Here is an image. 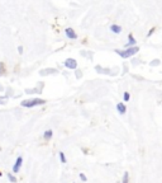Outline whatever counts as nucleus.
Masks as SVG:
<instances>
[{
    "label": "nucleus",
    "mask_w": 162,
    "mask_h": 183,
    "mask_svg": "<svg viewBox=\"0 0 162 183\" xmlns=\"http://www.w3.org/2000/svg\"><path fill=\"white\" fill-rule=\"evenodd\" d=\"M138 51H139V49L136 47V46H133V47H128L127 50H115V52L119 55V56H122L123 59H128V57H132L133 55H136Z\"/></svg>",
    "instance_id": "nucleus-1"
},
{
    "label": "nucleus",
    "mask_w": 162,
    "mask_h": 183,
    "mask_svg": "<svg viewBox=\"0 0 162 183\" xmlns=\"http://www.w3.org/2000/svg\"><path fill=\"white\" fill-rule=\"evenodd\" d=\"M46 101L41 99V98H33V99H26L22 102V106L23 107H27V108H32V107H36V106H42L45 104Z\"/></svg>",
    "instance_id": "nucleus-2"
},
{
    "label": "nucleus",
    "mask_w": 162,
    "mask_h": 183,
    "mask_svg": "<svg viewBox=\"0 0 162 183\" xmlns=\"http://www.w3.org/2000/svg\"><path fill=\"white\" fill-rule=\"evenodd\" d=\"M65 66L69 69H76L77 68V62H76V60H74V59H67L65 61Z\"/></svg>",
    "instance_id": "nucleus-3"
},
{
    "label": "nucleus",
    "mask_w": 162,
    "mask_h": 183,
    "mask_svg": "<svg viewBox=\"0 0 162 183\" xmlns=\"http://www.w3.org/2000/svg\"><path fill=\"white\" fill-rule=\"evenodd\" d=\"M65 33H66V37H67V38H71V40L77 38V35H76V32L72 29V28H67V29L65 31Z\"/></svg>",
    "instance_id": "nucleus-4"
},
{
    "label": "nucleus",
    "mask_w": 162,
    "mask_h": 183,
    "mask_svg": "<svg viewBox=\"0 0 162 183\" xmlns=\"http://www.w3.org/2000/svg\"><path fill=\"white\" fill-rule=\"evenodd\" d=\"M22 163H23L22 157L17 158V162H15V164H14V167H13V172L14 173H18L19 172V169H20V167H22Z\"/></svg>",
    "instance_id": "nucleus-5"
},
{
    "label": "nucleus",
    "mask_w": 162,
    "mask_h": 183,
    "mask_svg": "<svg viewBox=\"0 0 162 183\" xmlns=\"http://www.w3.org/2000/svg\"><path fill=\"white\" fill-rule=\"evenodd\" d=\"M117 110H118L119 113H122V115H124V113H126V111H127L126 106L123 104V103H118V104H117Z\"/></svg>",
    "instance_id": "nucleus-6"
},
{
    "label": "nucleus",
    "mask_w": 162,
    "mask_h": 183,
    "mask_svg": "<svg viewBox=\"0 0 162 183\" xmlns=\"http://www.w3.org/2000/svg\"><path fill=\"white\" fill-rule=\"evenodd\" d=\"M128 38H129V42H128V43H127V47H132V46H134L136 45V38H134V37H133L132 35H129V36H128Z\"/></svg>",
    "instance_id": "nucleus-7"
},
{
    "label": "nucleus",
    "mask_w": 162,
    "mask_h": 183,
    "mask_svg": "<svg viewBox=\"0 0 162 183\" xmlns=\"http://www.w3.org/2000/svg\"><path fill=\"white\" fill-rule=\"evenodd\" d=\"M110 31H112V32H114V33H120L122 28H120V26H118V24H112V27H110Z\"/></svg>",
    "instance_id": "nucleus-8"
},
{
    "label": "nucleus",
    "mask_w": 162,
    "mask_h": 183,
    "mask_svg": "<svg viewBox=\"0 0 162 183\" xmlns=\"http://www.w3.org/2000/svg\"><path fill=\"white\" fill-rule=\"evenodd\" d=\"M52 135H53V134H52V131H51V130H47L46 132L43 134V139H45V140H50V139L52 137Z\"/></svg>",
    "instance_id": "nucleus-9"
},
{
    "label": "nucleus",
    "mask_w": 162,
    "mask_h": 183,
    "mask_svg": "<svg viewBox=\"0 0 162 183\" xmlns=\"http://www.w3.org/2000/svg\"><path fill=\"white\" fill-rule=\"evenodd\" d=\"M128 181H129V174H128V173H124V176H123V181H122V183H128Z\"/></svg>",
    "instance_id": "nucleus-10"
},
{
    "label": "nucleus",
    "mask_w": 162,
    "mask_h": 183,
    "mask_svg": "<svg viewBox=\"0 0 162 183\" xmlns=\"http://www.w3.org/2000/svg\"><path fill=\"white\" fill-rule=\"evenodd\" d=\"M60 159H61V162H62V163H66V157H65V154L62 151L60 153Z\"/></svg>",
    "instance_id": "nucleus-11"
},
{
    "label": "nucleus",
    "mask_w": 162,
    "mask_h": 183,
    "mask_svg": "<svg viewBox=\"0 0 162 183\" xmlns=\"http://www.w3.org/2000/svg\"><path fill=\"white\" fill-rule=\"evenodd\" d=\"M7 101H8V97H0V103H7Z\"/></svg>",
    "instance_id": "nucleus-12"
},
{
    "label": "nucleus",
    "mask_w": 162,
    "mask_h": 183,
    "mask_svg": "<svg viewBox=\"0 0 162 183\" xmlns=\"http://www.w3.org/2000/svg\"><path fill=\"white\" fill-rule=\"evenodd\" d=\"M8 178H9V179H10L12 182H17V179H15V177H14V176H12V174H10V173H9V174H8Z\"/></svg>",
    "instance_id": "nucleus-13"
},
{
    "label": "nucleus",
    "mask_w": 162,
    "mask_h": 183,
    "mask_svg": "<svg viewBox=\"0 0 162 183\" xmlns=\"http://www.w3.org/2000/svg\"><path fill=\"white\" fill-rule=\"evenodd\" d=\"M129 98H131L129 93H128V92H126V93H124V101H126V102H127V101H129Z\"/></svg>",
    "instance_id": "nucleus-14"
},
{
    "label": "nucleus",
    "mask_w": 162,
    "mask_h": 183,
    "mask_svg": "<svg viewBox=\"0 0 162 183\" xmlns=\"http://www.w3.org/2000/svg\"><path fill=\"white\" fill-rule=\"evenodd\" d=\"M80 178H81V179H82L84 182H86V179H88V178H86V176H85L84 173H80Z\"/></svg>",
    "instance_id": "nucleus-15"
},
{
    "label": "nucleus",
    "mask_w": 162,
    "mask_h": 183,
    "mask_svg": "<svg viewBox=\"0 0 162 183\" xmlns=\"http://www.w3.org/2000/svg\"><path fill=\"white\" fill-rule=\"evenodd\" d=\"M4 71H5V70H4V65L0 62V74H4Z\"/></svg>",
    "instance_id": "nucleus-16"
},
{
    "label": "nucleus",
    "mask_w": 162,
    "mask_h": 183,
    "mask_svg": "<svg viewBox=\"0 0 162 183\" xmlns=\"http://www.w3.org/2000/svg\"><path fill=\"white\" fill-rule=\"evenodd\" d=\"M18 51H19V52H23V47H22V46H19V47H18Z\"/></svg>",
    "instance_id": "nucleus-17"
},
{
    "label": "nucleus",
    "mask_w": 162,
    "mask_h": 183,
    "mask_svg": "<svg viewBox=\"0 0 162 183\" xmlns=\"http://www.w3.org/2000/svg\"><path fill=\"white\" fill-rule=\"evenodd\" d=\"M0 176H1V173H0Z\"/></svg>",
    "instance_id": "nucleus-18"
}]
</instances>
